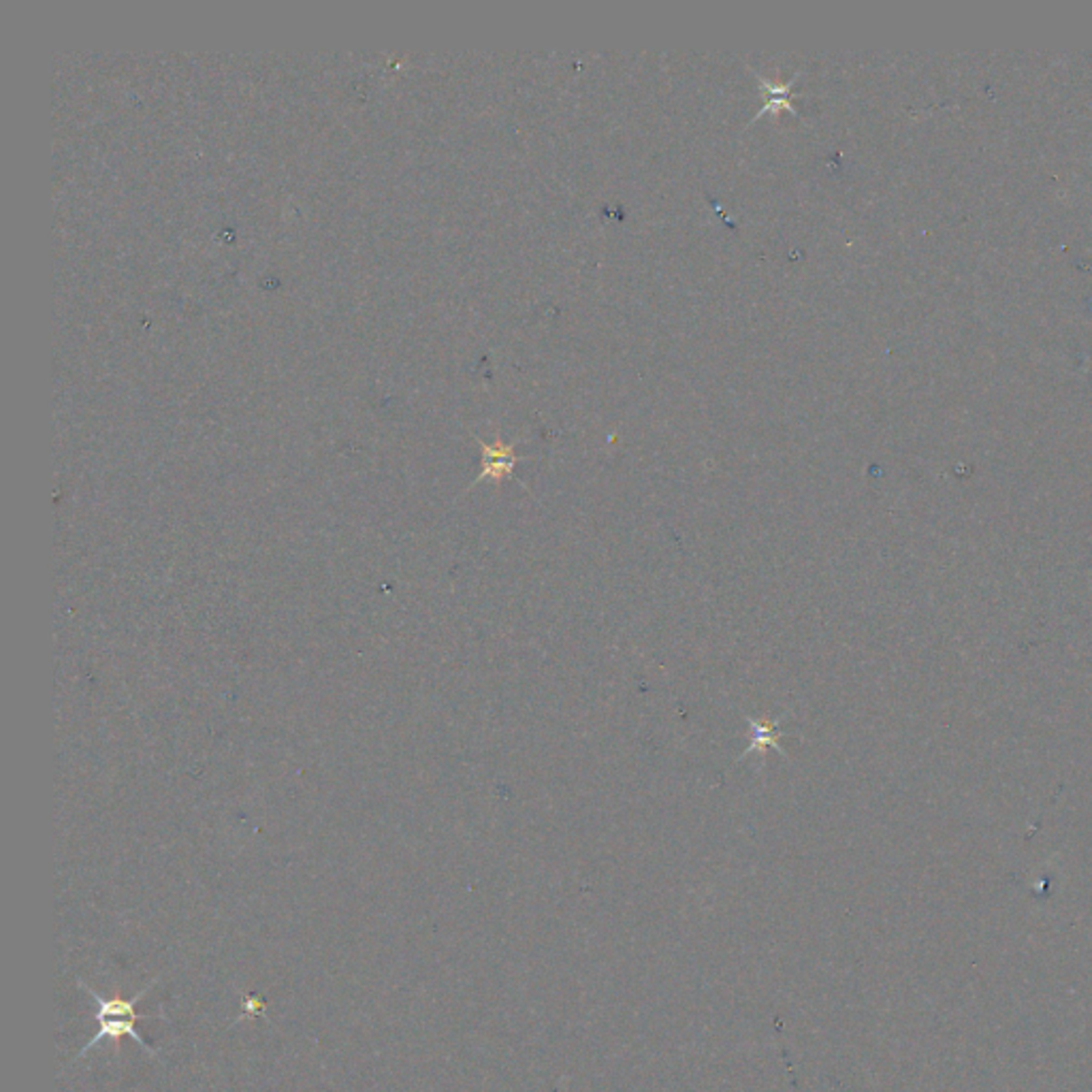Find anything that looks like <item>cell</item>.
<instances>
[{
    "mask_svg": "<svg viewBox=\"0 0 1092 1092\" xmlns=\"http://www.w3.org/2000/svg\"><path fill=\"white\" fill-rule=\"evenodd\" d=\"M476 442L480 444V450H482V470L478 473V478L473 480V485H478L482 480H491V482H501L504 478H510L512 472H515L519 457H517V442H501V438L497 436L496 442H482L476 438Z\"/></svg>",
    "mask_w": 1092,
    "mask_h": 1092,
    "instance_id": "cell-2",
    "label": "cell"
},
{
    "mask_svg": "<svg viewBox=\"0 0 1092 1092\" xmlns=\"http://www.w3.org/2000/svg\"><path fill=\"white\" fill-rule=\"evenodd\" d=\"M749 721V747L742 751L740 758H747L749 753H762L764 756V751L768 747L777 749L779 753H783V749L779 747V739L783 737V732L777 728L779 726V719H768V717H760V719H753L747 717Z\"/></svg>",
    "mask_w": 1092,
    "mask_h": 1092,
    "instance_id": "cell-4",
    "label": "cell"
},
{
    "mask_svg": "<svg viewBox=\"0 0 1092 1092\" xmlns=\"http://www.w3.org/2000/svg\"><path fill=\"white\" fill-rule=\"evenodd\" d=\"M751 73L756 75V80H758V84H760V90L766 92V103L762 105L760 111H758L756 115H753V120H751L749 124L760 120L762 115H766V113L779 115L781 111H789L791 115H796V118H800L798 109L794 108V99H796V96H802V92H794V85H796V80H798L800 73L794 75V77H789L788 82L768 80V77L760 75L756 69H751Z\"/></svg>",
    "mask_w": 1092,
    "mask_h": 1092,
    "instance_id": "cell-3",
    "label": "cell"
},
{
    "mask_svg": "<svg viewBox=\"0 0 1092 1092\" xmlns=\"http://www.w3.org/2000/svg\"><path fill=\"white\" fill-rule=\"evenodd\" d=\"M80 985L90 994L96 1003H99V1011H96L99 1032H96L90 1043H85L84 1050L77 1056H84L85 1052L92 1050L96 1043H101L103 1039H122V1037H131V1039L137 1041L143 1050H148L150 1055H158V1052L154 1050L146 1041V1037H143L141 1032L137 1031V1020L152 1018V1013H137V1001L146 997L148 988L141 990L137 997L131 999V1001H122V999L105 1001L101 994H96L92 988H88V985H84L82 982H80Z\"/></svg>",
    "mask_w": 1092,
    "mask_h": 1092,
    "instance_id": "cell-1",
    "label": "cell"
}]
</instances>
